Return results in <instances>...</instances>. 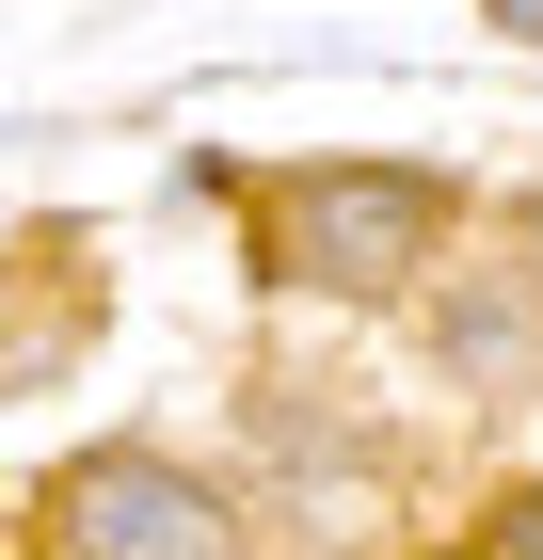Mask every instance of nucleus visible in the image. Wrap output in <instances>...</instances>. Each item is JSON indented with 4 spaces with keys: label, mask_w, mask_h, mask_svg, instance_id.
<instances>
[{
    "label": "nucleus",
    "mask_w": 543,
    "mask_h": 560,
    "mask_svg": "<svg viewBox=\"0 0 543 560\" xmlns=\"http://www.w3.org/2000/svg\"><path fill=\"white\" fill-rule=\"evenodd\" d=\"M448 241V176L416 161H304L272 176V272L288 289H400Z\"/></svg>",
    "instance_id": "nucleus-1"
},
{
    "label": "nucleus",
    "mask_w": 543,
    "mask_h": 560,
    "mask_svg": "<svg viewBox=\"0 0 543 560\" xmlns=\"http://www.w3.org/2000/svg\"><path fill=\"white\" fill-rule=\"evenodd\" d=\"M48 560H224L240 528H224V497L192 465H161V448H81V465L33 497Z\"/></svg>",
    "instance_id": "nucleus-2"
},
{
    "label": "nucleus",
    "mask_w": 543,
    "mask_h": 560,
    "mask_svg": "<svg viewBox=\"0 0 543 560\" xmlns=\"http://www.w3.org/2000/svg\"><path fill=\"white\" fill-rule=\"evenodd\" d=\"M432 352H448V369H463V385H528V369H543V320H528V304H511V289H463L448 304V320H432Z\"/></svg>",
    "instance_id": "nucleus-3"
},
{
    "label": "nucleus",
    "mask_w": 543,
    "mask_h": 560,
    "mask_svg": "<svg viewBox=\"0 0 543 560\" xmlns=\"http://www.w3.org/2000/svg\"><path fill=\"white\" fill-rule=\"evenodd\" d=\"M480 560H543V480H528V497L496 513V545H480Z\"/></svg>",
    "instance_id": "nucleus-4"
},
{
    "label": "nucleus",
    "mask_w": 543,
    "mask_h": 560,
    "mask_svg": "<svg viewBox=\"0 0 543 560\" xmlns=\"http://www.w3.org/2000/svg\"><path fill=\"white\" fill-rule=\"evenodd\" d=\"M480 16H496V33H528V48H543V0H480Z\"/></svg>",
    "instance_id": "nucleus-5"
},
{
    "label": "nucleus",
    "mask_w": 543,
    "mask_h": 560,
    "mask_svg": "<svg viewBox=\"0 0 543 560\" xmlns=\"http://www.w3.org/2000/svg\"><path fill=\"white\" fill-rule=\"evenodd\" d=\"M528 241H543V192H528Z\"/></svg>",
    "instance_id": "nucleus-6"
}]
</instances>
